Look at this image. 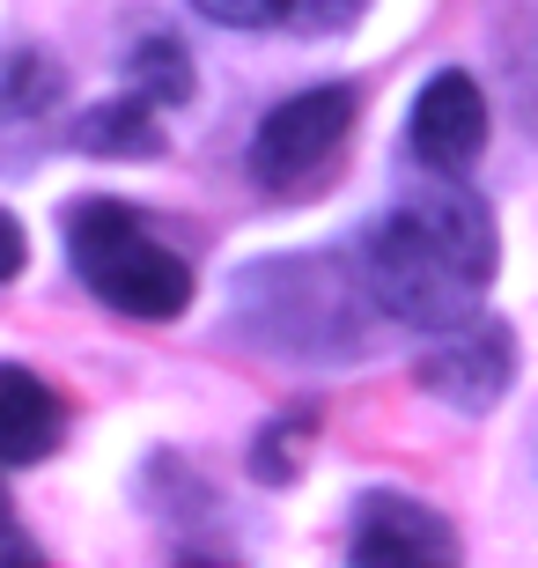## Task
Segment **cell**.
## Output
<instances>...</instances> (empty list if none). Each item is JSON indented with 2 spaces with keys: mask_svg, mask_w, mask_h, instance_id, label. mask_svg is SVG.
Wrapping results in <instances>:
<instances>
[{
  "mask_svg": "<svg viewBox=\"0 0 538 568\" xmlns=\"http://www.w3.org/2000/svg\"><path fill=\"white\" fill-rule=\"evenodd\" d=\"M495 214L465 178H435V185L406 192L384 222L362 230L354 244V274L362 295L376 303L384 325L406 333H450L479 311V295L495 288Z\"/></svg>",
  "mask_w": 538,
  "mask_h": 568,
  "instance_id": "6da1fadb",
  "label": "cell"
},
{
  "mask_svg": "<svg viewBox=\"0 0 538 568\" xmlns=\"http://www.w3.org/2000/svg\"><path fill=\"white\" fill-rule=\"evenodd\" d=\"M236 311H244V333L273 355H303V362H347L369 347L376 303L362 295L354 258H258L236 288Z\"/></svg>",
  "mask_w": 538,
  "mask_h": 568,
  "instance_id": "7a4b0ae2",
  "label": "cell"
},
{
  "mask_svg": "<svg viewBox=\"0 0 538 568\" xmlns=\"http://www.w3.org/2000/svg\"><path fill=\"white\" fill-rule=\"evenodd\" d=\"M67 258H74L82 288L125 317L163 325V317H185L192 303V266L125 200H82L67 222Z\"/></svg>",
  "mask_w": 538,
  "mask_h": 568,
  "instance_id": "3957f363",
  "label": "cell"
},
{
  "mask_svg": "<svg viewBox=\"0 0 538 568\" xmlns=\"http://www.w3.org/2000/svg\"><path fill=\"white\" fill-rule=\"evenodd\" d=\"M362 119V97L347 82H317L288 104H273L251 133V178L273 200H295V192H317L347 155V133Z\"/></svg>",
  "mask_w": 538,
  "mask_h": 568,
  "instance_id": "277c9868",
  "label": "cell"
},
{
  "mask_svg": "<svg viewBox=\"0 0 538 568\" xmlns=\"http://www.w3.org/2000/svg\"><path fill=\"white\" fill-rule=\"evenodd\" d=\"M509 384H517V333H509L501 317L473 311L465 325H450V333L420 355V392L457 406V414H487Z\"/></svg>",
  "mask_w": 538,
  "mask_h": 568,
  "instance_id": "5b68a950",
  "label": "cell"
},
{
  "mask_svg": "<svg viewBox=\"0 0 538 568\" xmlns=\"http://www.w3.org/2000/svg\"><path fill=\"white\" fill-rule=\"evenodd\" d=\"M406 148L428 178H465L487 148V97L465 67H443L428 74V89L414 97V119H406Z\"/></svg>",
  "mask_w": 538,
  "mask_h": 568,
  "instance_id": "8992f818",
  "label": "cell"
},
{
  "mask_svg": "<svg viewBox=\"0 0 538 568\" xmlns=\"http://www.w3.org/2000/svg\"><path fill=\"white\" fill-rule=\"evenodd\" d=\"M347 554L362 568H384V561L443 568V561H457V531H450V517H435V509L414 503V495H362L354 531H347Z\"/></svg>",
  "mask_w": 538,
  "mask_h": 568,
  "instance_id": "52a82bcc",
  "label": "cell"
},
{
  "mask_svg": "<svg viewBox=\"0 0 538 568\" xmlns=\"http://www.w3.org/2000/svg\"><path fill=\"white\" fill-rule=\"evenodd\" d=\"M60 399H52V384L38 369H22V362H0V465H38L60 450Z\"/></svg>",
  "mask_w": 538,
  "mask_h": 568,
  "instance_id": "ba28073f",
  "label": "cell"
},
{
  "mask_svg": "<svg viewBox=\"0 0 538 568\" xmlns=\"http://www.w3.org/2000/svg\"><path fill=\"white\" fill-rule=\"evenodd\" d=\"M200 16L229 22V30H295V38H325L339 22H354L369 0H192Z\"/></svg>",
  "mask_w": 538,
  "mask_h": 568,
  "instance_id": "9c48e42d",
  "label": "cell"
},
{
  "mask_svg": "<svg viewBox=\"0 0 538 568\" xmlns=\"http://www.w3.org/2000/svg\"><path fill=\"white\" fill-rule=\"evenodd\" d=\"M74 148H82V155H125V163H148V155L163 148L155 104H141V97H111V104H97L82 126H74Z\"/></svg>",
  "mask_w": 538,
  "mask_h": 568,
  "instance_id": "30bf717a",
  "label": "cell"
},
{
  "mask_svg": "<svg viewBox=\"0 0 538 568\" xmlns=\"http://www.w3.org/2000/svg\"><path fill=\"white\" fill-rule=\"evenodd\" d=\"M125 97H141V104H155V111H177L192 97V52L170 38V30L141 38L125 52Z\"/></svg>",
  "mask_w": 538,
  "mask_h": 568,
  "instance_id": "8fae6325",
  "label": "cell"
},
{
  "mask_svg": "<svg viewBox=\"0 0 538 568\" xmlns=\"http://www.w3.org/2000/svg\"><path fill=\"white\" fill-rule=\"evenodd\" d=\"M501 74H509V97H517V126L538 133V0H524L517 16L501 22Z\"/></svg>",
  "mask_w": 538,
  "mask_h": 568,
  "instance_id": "7c38bea8",
  "label": "cell"
},
{
  "mask_svg": "<svg viewBox=\"0 0 538 568\" xmlns=\"http://www.w3.org/2000/svg\"><path fill=\"white\" fill-rule=\"evenodd\" d=\"M303 443H311V414H288V422H273L266 436H258V450H251V473L266 487L295 480L303 473Z\"/></svg>",
  "mask_w": 538,
  "mask_h": 568,
  "instance_id": "4fadbf2b",
  "label": "cell"
},
{
  "mask_svg": "<svg viewBox=\"0 0 538 568\" xmlns=\"http://www.w3.org/2000/svg\"><path fill=\"white\" fill-rule=\"evenodd\" d=\"M60 97V67L38 60V52H16V60L0 67V111H38Z\"/></svg>",
  "mask_w": 538,
  "mask_h": 568,
  "instance_id": "5bb4252c",
  "label": "cell"
},
{
  "mask_svg": "<svg viewBox=\"0 0 538 568\" xmlns=\"http://www.w3.org/2000/svg\"><path fill=\"white\" fill-rule=\"evenodd\" d=\"M22 258H30V244H22V222L0 207V281H16V274H22Z\"/></svg>",
  "mask_w": 538,
  "mask_h": 568,
  "instance_id": "9a60e30c",
  "label": "cell"
},
{
  "mask_svg": "<svg viewBox=\"0 0 538 568\" xmlns=\"http://www.w3.org/2000/svg\"><path fill=\"white\" fill-rule=\"evenodd\" d=\"M0 554H8V561H38V547H30V539L16 531V509H8V487H0Z\"/></svg>",
  "mask_w": 538,
  "mask_h": 568,
  "instance_id": "2e32d148",
  "label": "cell"
}]
</instances>
